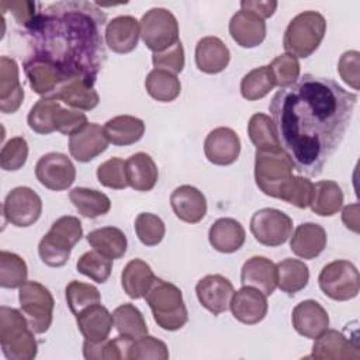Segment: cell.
<instances>
[{
  "mask_svg": "<svg viewBox=\"0 0 360 360\" xmlns=\"http://www.w3.org/2000/svg\"><path fill=\"white\" fill-rule=\"evenodd\" d=\"M357 94L330 77L305 73L280 89L269 104L280 146L294 170L309 177L321 174L350 125Z\"/></svg>",
  "mask_w": 360,
  "mask_h": 360,
  "instance_id": "cell-1",
  "label": "cell"
},
{
  "mask_svg": "<svg viewBox=\"0 0 360 360\" xmlns=\"http://www.w3.org/2000/svg\"><path fill=\"white\" fill-rule=\"evenodd\" d=\"M105 13L97 3L63 0L41 7L24 32L34 58L56 66L66 79L94 86L107 60L103 27Z\"/></svg>",
  "mask_w": 360,
  "mask_h": 360,
  "instance_id": "cell-2",
  "label": "cell"
},
{
  "mask_svg": "<svg viewBox=\"0 0 360 360\" xmlns=\"http://www.w3.org/2000/svg\"><path fill=\"white\" fill-rule=\"evenodd\" d=\"M0 346L8 360H32L38 353L35 332L15 308L0 307Z\"/></svg>",
  "mask_w": 360,
  "mask_h": 360,
  "instance_id": "cell-3",
  "label": "cell"
},
{
  "mask_svg": "<svg viewBox=\"0 0 360 360\" xmlns=\"http://www.w3.org/2000/svg\"><path fill=\"white\" fill-rule=\"evenodd\" d=\"M149 305L153 319L165 330H179L188 321L187 307L181 290L163 278L156 277L143 297Z\"/></svg>",
  "mask_w": 360,
  "mask_h": 360,
  "instance_id": "cell-4",
  "label": "cell"
},
{
  "mask_svg": "<svg viewBox=\"0 0 360 360\" xmlns=\"http://www.w3.org/2000/svg\"><path fill=\"white\" fill-rule=\"evenodd\" d=\"M83 226L79 218L63 215L58 218L51 229L38 243V255L49 267H62L70 257L72 248L82 239Z\"/></svg>",
  "mask_w": 360,
  "mask_h": 360,
  "instance_id": "cell-5",
  "label": "cell"
},
{
  "mask_svg": "<svg viewBox=\"0 0 360 360\" xmlns=\"http://www.w3.org/2000/svg\"><path fill=\"white\" fill-rule=\"evenodd\" d=\"M325 34V17L319 11L307 10L292 17L288 22L284 31L283 46L285 53L295 58H308L318 49Z\"/></svg>",
  "mask_w": 360,
  "mask_h": 360,
  "instance_id": "cell-6",
  "label": "cell"
},
{
  "mask_svg": "<svg viewBox=\"0 0 360 360\" xmlns=\"http://www.w3.org/2000/svg\"><path fill=\"white\" fill-rule=\"evenodd\" d=\"M292 170L294 163L281 146L256 149L255 181L263 194L278 198L280 188L292 176Z\"/></svg>",
  "mask_w": 360,
  "mask_h": 360,
  "instance_id": "cell-7",
  "label": "cell"
},
{
  "mask_svg": "<svg viewBox=\"0 0 360 360\" xmlns=\"http://www.w3.org/2000/svg\"><path fill=\"white\" fill-rule=\"evenodd\" d=\"M18 302L22 314L28 319V323L35 333H45L51 328L55 300L44 284L34 280L24 283L18 288Z\"/></svg>",
  "mask_w": 360,
  "mask_h": 360,
  "instance_id": "cell-8",
  "label": "cell"
},
{
  "mask_svg": "<svg viewBox=\"0 0 360 360\" xmlns=\"http://www.w3.org/2000/svg\"><path fill=\"white\" fill-rule=\"evenodd\" d=\"M139 37L152 52H162L180 41L177 18L167 8L153 7L139 20Z\"/></svg>",
  "mask_w": 360,
  "mask_h": 360,
  "instance_id": "cell-9",
  "label": "cell"
},
{
  "mask_svg": "<svg viewBox=\"0 0 360 360\" xmlns=\"http://www.w3.org/2000/svg\"><path fill=\"white\" fill-rule=\"evenodd\" d=\"M318 284L321 291L330 300H353L360 291L359 270L349 260H333L322 267Z\"/></svg>",
  "mask_w": 360,
  "mask_h": 360,
  "instance_id": "cell-10",
  "label": "cell"
},
{
  "mask_svg": "<svg viewBox=\"0 0 360 360\" xmlns=\"http://www.w3.org/2000/svg\"><path fill=\"white\" fill-rule=\"evenodd\" d=\"M250 232L259 243L276 248L291 236L292 219L277 208H262L250 218Z\"/></svg>",
  "mask_w": 360,
  "mask_h": 360,
  "instance_id": "cell-11",
  "label": "cell"
},
{
  "mask_svg": "<svg viewBox=\"0 0 360 360\" xmlns=\"http://www.w3.org/2000/svg\"><path fill=\"white\" fill-rule=\"evenodd\" d=\"M42 214L41 197L27 186L13 188L4 198L3 217L7 222L18 228L34 225Z\"/></svg>",
  "mask_w": 360,
  "mask_h": 360,
  "instance_id": "cell-12",
  "label": "cell"
},
{
  "mask_svg": "<svg viewBox=\"0 0 360 360\" xmlns=\"http://www.w3.org/2000/svg\"><path fill=\"white\" fill-rule=\"evenodd\" d=\"M35 177L44 187L52 191H63L75 183L76 167L65 153L49 152L38 159Z\"/></svg>",
  "mask_w": 360,
  "mask_h": 360,
  "instance_id": "cell-13",
  "label": "cell"
},
{
  "mask_svg": "<svg viewBox=\"0 0 360 360\" xmlns=\"http://www.w3.org/2000/svg\"><path fill=\"white\" fill-rule=\"evenodd\" d=\"M233 292V284L221 274H207L195 284V294L200 304L215 316L229 308Z\"/></svg>",
  "mask_w": 360,
  "mask_h": 360,
  "instance_id": "cell-14",
  "label": "cell"
},
{
  "mask_svg": "<svg viewBox=\"0 0 360 360\" xmlns=\"http://www.w3.org/2000/svg\"><path fill=\"white\" fill-rule=\"evenodd\" d=\"M204 155L208 162L217 166L235 163L240 155V139L238 134L228 127L214 128L205 136Z\"/></svg>",
  "mask_w": 360,
  "mask_h": 360,
  "instance_id": "cell-15",
  "label": "cell"
},
{
  "mask_svg": "<svg viewBox=\"0 0 360 360\" xmlns=\"http://www.w3.org/2000/svg\"><path fill=\"white\" fill-rule=\"evenodd\" d=\"M229 308L236 321L245 325H256L267 315V295L255 287L243 285L233 292Z\"/></svg>",
  "mask_w": 360,
  "mask_h": 360,
  "instance_id": "cell-16",
  "label": "cell"
},
{
  "mask_svg": "<svg viewBox=\"0 0 360 360\" xmlns=\"http://www.w3.org/2000/svg\"><path fill=\"white\" fill-rule=\"evenodd\" d=\"M314 340L315 342L312 345V353L309 357L321 360H343L360 357L357 339H349L336 329H326Z\"/></svg>",
  "mask_w": 360,
  "mask_h": 360,
  "instance_id": "cell-17",
  "label": "cell"
},
{
  "mask_svg": "<svg viewBox=\"0 0 360 360\" xmlns=\"http://www.w3.org/2000/svg\"><path fill=\"white\" fill-rule=\"evenodd\" d=\"M22 68L31 90L41 97H51L66 80H69L56 66L34 56H28L24 60Z\"/></svg>",
  "mask_w": 360,
  "mask_h": 360,
  "instance_id": "cell-18",
  "label": "cell"
},
{
  "mask_svg": "<svg viewBox=\"0 0 360 360\" xmlns=\"http://www.w3.org/2000/svg\"><path fill=\"white\" fill-rule=\"evenodd\" d=\"M108 143L104 128L97 122H89L69 136V152L77 162L86 163L101 155Z\"/></svg>",
  "mask_w": 360,
  "mask_h": 360,
  "instance_id": "cell-19",
  "label": "cell"
},
{
  "mask_svg": "<svg viewBox=\"0 0 360 360\" xmlns=\"http://www.w3.org/2000/svg\"><path fill=\"white\" fill-rule=\"evenodd\" d=\"M291 322L297 333L308 339H315L328 329L329 315L318 301L304 300L294 307Z\"/></svg>",
  "mask_w": 360,
  "mask_h": 360,
  "instance_id": "cell-20",
  "label": "cell"
},
{
  "mask_svg": "<svg viewBox=\"0 0 360 360\" xmlns=\"http://www.w3.org/2000/svg\"><path fill=\"white\" fill-rule=\"evenodd\" d=\"M170 205L174 215L187 224L200 222L207 214V198L197 187L190 184L179 186L170 195Z\"/></svg>",
  "mask_w": 360,
  "mask_h": 360,
  "instance_id": "cell-21",
  "label": "cell"
},
{
  "mask_svg": "<svg viewBox=\"0 0 360 360\" xmlns=\"http://www.w3.org/2000/svg\"><path fill=\"white\" fill-rule=\"evenodd\" d=\"M139 39V21L134 15H117L105 25V45L115 53L132 52Z\"/></svg>",
  "mask_w": 360,
  "mask_h": 360,
  "instance_id": "cell-22",
  "label": "cell"
},
{
  "mask_svg": "<svg viewBox=\"0 0 360 360\" xmlns=\"http://www.w3.org/2000/svg\"><path fill=\"white\" fill-rule=\"evenodd\" d=\"M24 89L20 83L18 65L13 58H0V111L15 112L24 100Z\"/></svg>",
  "mask_w": 360,
  "mask_h": 360,
  "instance_id": "cell-23",
  "label": "cell"
},
{
  "mask_svg": "<svg viewBox=\"0 0 360 360\" xmlns=\"http://www.w3.org/2000/svg\"><path fill=\"white\" fill-rule=\"evenodd\" d=\"M242 285L260 290L264 295H271L277 288V266L264 256L249 257L240 269Z\"/></svg>",
  "mask_w": 360,
  "mask_h": 360,
  "instance_id": "cell-24",
  "label": "cell"
},
{
  "mask_svg": "<svg viewBox=\"0 0 360 360\" xmlns=\"http://www.w3.org/2000/svg\"><path fill=\"white\" fill-rule=\"evenodd\" d=\"M291 252L301 259H315L326 248L328 236L323 226L314 222H304L298 225L290 236Z\"/></svg>",
  "mask_w": 360,
  "mask_h": 360,
  "instance_id": "cell-25",
  "label": "cell"
},
{
  "mask_svg": "<svg viewBox=\"0 0 360 360\" xmlns=\"http://www.w3.org/2000/svg\"><path fill=\"white\" fill-rule=\"evenodd\" d=\"M76 323L83 335L84 340L98 343L108 339L110 332L114 326L112 314L101 305V302L94 304L83 309L76 315Z\"/></svg>",
  "mask_w": 360,
  "mask_h": 360,
  "instance_id": "cell-26",
  "label": "cell"
},
{
  "mask_svg": "<svg viewBox=\"0 0 360 360\" xmlns=\"http://www.w3.org/2000/svg\"><path fill=\"white\" fill-rule=\"evenodd\" d=\"M195 66L198 70L217 75L226 69L231 60L229 48L218 37H202L195 45Z\"/></svg>",
  "mask_w": 360,
  "mask_h": 360,
  "instance_id": "cell-27",
  "label": "cell"
},
{
  "mask_svg": "<svg viewBox=\"0 0 360 360\" xmlns=\"http://www.w3.org/2000/svg\"><path fill=\"white\" fill-rule=\"evenodd\" d=\"M229 34L239 46L255 48L266 38V22L260 17L240 8L231 17Z\"/></svg>",
  "mask_w": 360,
  "mask_h": 360,
  "instance_id": "cell-28",
  "label": "cell"
},
{
  "mask_svg": "<svg viewBox=\"0 0 360 360\" xmlns=\"http://www.w3.org/2000/svg\"><path fill=\"white\" fill-rule=\"evenodd\" d=\"M246 239L243 225L233 218L217 219L208 231L210 245L221 253H233L239 250Z\"/></svg>",
  "mask_w": 360,
  "mask_h": 360,
  "instance_id": "cell-29",
  "label": "cell"
},
{
  "mask_svg": "<svg viewBox=\"0 0 360 360\" xmlns=\"http://www.w3.org/2000/svg\"><path fill=\"white\" fill-rule=\"evenodd\" d=\"M51 98L62 101L70 108H75L79 111H90L96 108L100 103V96L96 91L94 86L89 84L82 79L66 80L51 96Z\"/></svg>",
  "mask_w": 360,
  "mask_h": 360,
  "instance_id": "cell-30",
  "label": "cell"
},
{
  "mask_svg": "<svg viewBox=\"0 0 360 360\" xmlns=\"http://www.w3.org/2000/svg\"><path fill=\"white\" fill-rule=\"evenodd\" d=\"M128 186L136 191H150L159 179L155 160L145 152H136L125 160Z\"/></svg>",
  "mask_w": 360,
  "mask_h": 360,
  "instance_id": "cell-31",
  "label": "cell"
},
{
  "mask_svg": "<svg viewBox=\"0 0 360 360\" xmlns=\"http://www.w3.org/2000/svg\"><path fill=\"white\" fill-rule=\"evenodd\" d=\"M155 278L152 267L145 260L132 259L122 269L121 285L129 298L139 300L146 295Z\"/></svg>",
  "mask_w": 360,
  "mask_h": 360,
  "instance_id": "cell-32",
  "label": "cell"
},
{
  "mask_svg": "<svg viewBox=\"0 0 360 360\" xmlns=\"http://www.w3.org/2000/svg\"><path fill=\"white\" fill-rule=\"evenodd\" d=\"M104 134L110 143L128 146L141 141L145 134V122L134 115H117L104 124Z\"/></svg>",
  "mask_w": 360,
  "mask_h": 360,
  "instance_id": "cell-33",
  "label": "cell"
},
{
  "mask_svg": "<svg viewBox=\"0 0 360 360\" xmlns=\"http://www.w3.org/2000/svg\"><path fill=\"white\" fill-rule=\"evenodd\" d=\"M86 239L96 252L110 260L122 257L128 246L125 233L117 226H103L94 229L87 233Z\"/></svg>",
  "mask_w": 360,
  "mask_h": 360,
  "instance_id": "cell-34",
  "label": "cell"
},
{
  "mask_svg": "<svg viewBox=\"0 0 360 360\" xmlns=\"http://www.w3.org/2000/svg\"><path fill=\"white\" fill-rule=\"evenodd\" d=\"M312 212L319 217H332L343 207V191L333 180H321L314 184L309 202Z\"/></svg>",
  "mask_w": 360,
  "mask_h": 360,
  "instance_id": "cell-35",
  "label": "cell"
},
{
  "mask_svg": "<svg viewBox=\"0 0 360 360\" xmlns=\"http://www.w3.org/2000/svg\"><path fill=\"white\" fill-rule=\"evenodd\" d=\"M277 287L287 295H295L309 281L308 266L298 259H283L277 264Z\"/></svg>",
  "mask_w": 360,
  "mask_h": 360,
  "instance_id": "cell-36",
  "label": "cell"
},
{
  "mask_svg": "<svg viewBox=\"0 0 360 360\" xmlns=\"http://www.w3.org/2000/svg\"><path fill=\"white\" fill-rule=\"evenodd\" d=\"M72 204L80 215L86 218H97L105 215L111 210V200L107 194L87 187H75L69 193Z\"/></svg>",
  "mask_w": 360,
  "mask_h": 360,
  "instance_id": "cell-37",
  "label": "cell"
},
{
  "mask_svg": "<svg viewBox=\"0 0 360 360\" xmlns=\"http://www.w3.org/2000/svg\"><path fill=\"white\" fill-rule=\"evenodd\" d=\"M145 89L148 94L156 101L170 103L179 97L181 91V83L177 75L162 69H153L145 79Z\"/></svg>",
  "mask_w": 360,
  "mask_h": 360,
  "instance_id": "cell-38",
  "label": "cell"
},
{
  "mask_svg": "<svg viewBox=\"0 0 360 360\" xmlns=\"http://www.w3.org/2000/svg\"><path fill=\"white\" fill-rule=\"evenodd\" d=\"M112 321L118 335L132 340L148 335V325L142 312L134 304H122L112 311Z\"/></svg>",
  "mask_w": 360,
  "mask_h": 360,
  "instance_id": "cell-39",
  "label": "cell"
},
{
  "mask_svg": "<svg viewBox=\"0 0 360 360\" xmlns=\"http://www.w3.org/2000/svg\"><path fill=\"white\" fill-rule=\"evenodd\" d=\"M132 339L118 335L98 343L84 340L83 357L87 360H127Z\"/></svg>",
  "mask_w": 360,
  "mask_h": 360,
  "instance_id": "cell-40",
  "label": "cell"
},
{
  "mask_svg": "<svg viewBox=\"0 0 360 360\" xmlns=\"http://www.w3.org/2000/svg\"><path fill=\"white\" fill-rule=\"evenodd\" d=\"M274 87L276 80L269 65L252 69L240 80V94L248 101L263 98Z\"/></svg>",
  "mask_w": 360,
  "mask_h": 360,
  "instance_id": "cell-41",
  "label": "cell"
},
{
  "mask_svg": "<svg viewBox=\"0 0 360 360\" xmlns=\"http://www.w3.org/2000/svg\"><path fill=\"white\" fill-rule=\"evenodd\" d=\"M25 260L17 253L0 252V285L3 288H20L28 280Z\"/></svg>",
  "mask_w": 360,
  "mask_h": 360,
  "instance_id": "cell-42",
  "label": "cell"
},
{
  "mask_svg": "<svg viewBox=\"0 0 360 360\" xmlns=\"http://www.w3.org/2000/svg\"><path fill=\"white\" fill-rule=\"evenodd\" d=\"M60 108V103L51 97H41L30 110L27 122L28 127L41 135H48L55 129L53 115Z\"/></svg>",
  "mask_w": 360,
  "mask_h": 360,
  "instance_id": "cell-43",
  "label": "cell"
},
{
  "mask_svg": "<svg viewBox=\"0 0 360 360\" xmlns=\"http://www.w3.org/2000/svg\"><path fill=\"white\" fill-rule=\"evenodd\" d=\"M65 297L68 307L75 316L87 307L101 302V295L97 287L79 280H72L66 285Z\"/></svg>",
  "mask_w": 360,
  "mask_h": 360,
  "instance_id": "cell-44",
  "label": "cell"
},
{
  "mask_svg": "<svg viewBox=\"0 0 360 360\" xmlns=\"http://www.w3.org/2000/svg\"><path fill=\"white\" fill-rule=\"evenodd\" d=\"M248 135L256 149L280 146L273 120L263 112H256L249 118Z\"/></svg>",
  "mask_w": 360,
  "mask_h": 360,
  "instance_id": "cell-45",
  "label": "cell"
},
{
  "mask_svg": "<svg viewBox=\"0 0 360 360\" xmlns=\"http://www.w3.org/2000/svg\"><path fill=\"white\" fill-rule=\"evenodd\" d=\"M314 183L302 176H291L280 188L278 200H283L297 208L309 207Z\"/></svg>",
  "mask_w": 360,
  "mask_h": 360,
  "instance_id": "cell-46",
  "label": "cell"
},
{
  "mask_svg": "<svg viewBox=\"0 0 360 360\" xmlns=\"http://www.w3.org/2000/svg\"><path fill=\"white\" fill-rule=\"evenodd\" d=\"M76 269L79 273H82L83 276L91 278L96 283H105L111 274V269H112V260L104 257L103 255H100L98 252L89 250L84 252L76 263Z\"/></svg>",
  "mask_w": 360,
  "mask_h": 360,
  "instance_id": "cell-47",
  "label": "cell"
},
{
  "mask_svg": "<svg viewBox=\"0 0 360 360\" xmlns=\"http://www.w3.org/2000/svg\"><path fill=\"white\" fill-rule=\"evenodd\" d=\"M135 232L138 239L145 246L159 245L166 233L165 222L160 217L152 212H141L135 218Z\"/></svg>",
  "mask_w": 360,
  "mask_h": 360,
  "instance_id": "cell-48",
  "label": "cell"
},
{
  "mask_svg": "<svg viewBox=\"0 0 360 360\" xmlns=\"http://www.w3.org/2000/svg\"><path fill=\"white\" fill-rule=\"evenodd\" d=\"M128 359L135 360H167L169 349L166 343L155 336L145 335L139 339L132 340L128 352Z\"/></svg>",
  "mask_w": 360,
  "mask_h": 360,
  "instance_id": "cell-49",
  "label": "cell"
},
{
  "mask_svg": "<svg viewBox=\"0 0 360 360\" xmlns=\"http://www.w3.org/2000/svg\"><path fill=\"white\" fill-rule=\"evenodd\" d=\"M97 180L101 186L112 190H124L128 187L125 160L121 158H110L97 167Z\"/></svg>",
  "mask_w": 360,
  "mask_h": 360,
  "instance_id": "cell-50",
  "label": "cell"
},
{
  "mask_svg": "<svg viewBox=\"0 0 360 360\" xmlns=\"http://www.w3.org/2000/svg\"><path fill=\"white\" fill-rule=\"evenodd\" d=\"M269 66H270V69L273 72V76H274V80H276V86H278L280 89L291 86L300 77L301 66H300L298 58H295V56H292L290 53L277 55L271 60V63Z\"/></svg>",
  "mask_w": 360,
  "mask_h": 360,
  "instance_id": "cell-51",
  "label": "cell"
},
{
  "mask_svg": "<svg viewBox=\"0 0 360 360\" xmlns=\"http://www.w3.org/2000/svg\"><path fill=\"white\" fill-rule=\"evenodd\" d=\"M28 158V143L22 136H14L8 139L0 152V166L3 170L15 172L20 170Z\"/></svg>",
  "mask_w": 360,
  "mask_h": 360,
  "instance_id": "cell-52",
  "label": "cell"
},
{
  "mask_svg": "<svg viewBox=\"0 0 360 360\" xmlns=\"http://www.w3.org/2000/svg\"><path fill=\"white\" fill-rule=\"evenodd\" d=\"M152 63L155 69L167 70L173 75L180 73L184 69L186 58H184V48L181 41H177L170 48L162 51V52H153L152 53Z\"/></svg>",
  "mask_w": 360,
  "mask_h": 360,
  "instance_id": "cell-53",
  "label": "cell"
},
{
  "mask_svg": "<svg viewBox=\"0 0 360 360\" xmlns=\"http://www.w3.org/2000/svg\"><path fill=\"white\" fill-rule=\"evenodd\" d=\"M87 121V115L75 108H63L60 107L53 115L55 129L63 135H73L79 129H82Z\"/></svg>",
  "mask_w": 360,
  "mask_h": 360,
  "instance_id": "cell-54",
  "label": "cell"
},
{
  "mask_svg": "<svg viewBox=\"0 0 360 360\" xmlns=\"http://www.w3.org/2000/svg\"><path fill=\"white\" fill-rule=\"evenodd\" d=\"M360 53L357 51H346L342 53L339 63H338V72L345 83H347L353 90L360 89Z\"/></svg>",
  "mask_w": 360,
  "mask_h": 360,
  "instance_id": "cell-55",
  "label": "cell"
},
{
  "mask_svg": "<svg viewBox=\"0 0 360 360\" xmlns=\"http://www.w3.org/2000/svg\"><path fill=\"white\" fill-rule=\"evenodd\" d=\"M0 8L3 13H6V10L11 11L14 20L21 27H25L39 11L41 4L35 3V1H6V0H3L0 3Z\"/></svg>",
  "mask_w": 360,
  "mask_h": 360,
  "instance_id": "cell-56",
  "label": "cell"
},
{
  "mask_svg": "<svg viewBox=\"0 0 360 360\" xmlns=\"http://www.w3.org/2000/svg\"><path fill=\"white\" fill-rule=\"evenodd\" d=\"M278 3L274 0H243L240 1V8L246 10L257 17H260L262 20H266L269 17H271L277 8Z\"/></svg>",
  "mask_w": 360,
  "mask_h": 360,
  "instance_id": "cell-57",
  "label": "cell"
},
{
  "mask_svg": "<svg viewBox=\"0 0 360 360\" xmlns=\"http://www.w3.org/2000/svg\"><path fill=\"white\" fill-rule=\"evenodd\" d=\"M342 221L347 229L359 233V204L353 202L346 205L342 211Z\"/></svg>",
  "mask_w": 360,
  "mask_h": 360,
  "instance_id": "cell-58",
  "label": "cell"
}]
</instances>
